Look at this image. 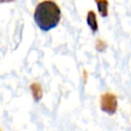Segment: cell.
Returning a JSON list of instances; mask_svg holds the SVG:
<instances>
[{"instance_id":"6da1fadb","label":"cell","mask_w":131,"mask_h":131,"mask_svg":"<svg viewBox=\"0 0 131 131\" xmlns=\"http://www.w3.org/2000/svg\"><path fill=\"white\" fill-rule=\"evenodd\" d=\"M60 18V8L53 0H43L35 7L34 20L38 28L44 32L54 29L59 24Z\"/></svg>"},{"instance_id":"7a4b0ae2","label":"cell","mask_w":131,"mask_h":131,"mask_svg":"<svg viewBox=\"0 0 131 131\" xmlns=\"http://www.w3.org/2000/svg\"><path fill=\"white\" fill-rule=\"evenodd\" d=\"M118 107V102H117V97L113 93H104L100 97V108L102 112L108 114V115H114L117 111Z\"/></svg>"},{"instance_id":"3957f363","label":"cell","mask_w":131,"mask_h":131,"mask_svg":"<svg viewBox=\"0 0 131 131\" xmlns=\"http://www.w3.org/2000/svg\"><path fill=\"white\" fill-rule=\"evenodd\" d=\"M87 24L93 33H95L97 31L98 25H97V20H96V15H95V12L92 10L88 11V13H87Z\"/></svg>"},{"instance_id":"277c9868","label":"cell","mask_w":131,"mask_h":131,"mask_svg":"<svg viewBox=\"0 0 131 131\" xmlns=\"http://www.w3.org/2000/svg\"><path fill=\"white\" fill-rule=\"evenodd\" d=\"M98 12L102 17L107 16V7H108V2L107 0H95Z\"/></svg>"},{"instance_id":"5b68a950","label":"cell","mask_w":131,"mask_h":131,"mask_svg":"<svg viewBox=\"0 0 131 131\" xmlns=\"http://www.w3.org/2000/svg\"><path fill=\"white\" fill-rule=\"evenodd\" d=\"M31 89H32V93H33V96L35 98L36 101L40 100V98L42 97V91H41V88L38 84H33L31 86Z\"/></svg>"},{"instance_id":"8992f818","label":"cell","mask_w":131,"mask_h":131,"mask_svg":"<svg viewBox=\"0 0 131 131\" xmlns=\"http://www.w3.org/2000/svg\"><path fill=\"white\" fill-rule=\"evenodd\" d=\"M15 0H0V3H9V2H13Z\"/></svg>"},{"instance_id":"52a82bcc","label":"cell","mask_w":131,"mask_h":131,"mask_svg":"<svg viewBox=\"0 0 131 131\" xmlns=\"http://www.w3.org/2000/svg\"><path fill=\"white\" fill-rule=\"evenodd\" d=\"M0 131H1V129H0Z\"/></svg>"}]
</instances>
